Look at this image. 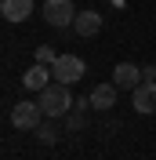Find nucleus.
Listing matches in <instances>:
<instances>
[{
  "mask_svg": "<svg viewBox=\"0 0 156 160\" xmlns=\"http://www.w3.org/2000/svg\"><path fill=\"white\" fill-rule=\"evenodd\" d=\"M51 73H55L58 84H76V80L87 73V66H84V58H76V55H58V58L51 62Z\"/></svg>",
  "mask_w": 156,
  "mask_h": 160,
  "instance_id": "20e7f679",
  "label": "nucleus"
},
{
  "mask_svg": "<svg viewBox=\"0 0 156 160\" xmlns=\"http://www.w3.org/2000/svg\"><path fill=\"white\" fill-rule=\"evenodd\" d=\"M37 8V0H0V15L7 22H26Z\"/></svg>",
  "mask_w": 156,
  "mask_h": 160,
  "instance_id": "1a4fd4ad",
  "label": "nucleus"
},
{
  "mask_svg": "<svg viewBox=\"0 0 156 160\" xmlns=\"http://www.w3.org/2000/svg\"><path fill=\"white\" fill-rule=\"evenodd\" d=\"M55 58H58V55H55V51H51L47 44H40V48H37V62H40V66H51Z\"/></svg>",
  "mask_w": 156,
  "mask_h": 160,
  "instance_id": "ddd939ff",
  "label": "nucleus"
},
{
  "mask_svg": "<svg viewBox=\"0 0 156 160\" xmlns=\"http://www.w3.org/2000/svg\"><path fill=\"white\" fill-rule=\"evenodd\" d=\"M131 106L134 113H156V80H142L134 91H131Z\"/></svg>",
  "mask_w": 156,
  "mask_h": 160,
  "instance_id": "39448f33",
  "label": "nucleus"
},
{
  "mask_svg": "<svg viewBox=\"0 0 156 160\" xmlns=\"http://www.w3.org/2000/svg\"><path fill=\"white\" fill-rule=\"evenodd\" d=\"M44 22L55 26V29H66L76 22V8H73V0H44Z\"/></svg>",
  "mask_w": 156,
  "mask_h": 160,
  "instance_id": "f03ea898",
  "label": "nucleus"
},
{
  "mask_svg": "<svg viewBox=\"0 0 156 160\" xmlns=\"http://www.w3.org/2000/svg\"><path fill=\"white\" fill-rule=\"evenodd\" d=\"M142 80H156V66H142Z\"/></svg>",
  "mask_w": 156,
  "mask_h": 160,
  "instance_id": "4468645a",
  "label": "nucleus"
},
{
  "mask_svg": "<svg viewBox=\"0 0 156 160\" xmlns=\"http://www.w3.org/2000/svg\"><path fill=\"white\" fill-rule=\"evenodd\" d=\"M113 84H116L120 91H134L138 84H142V66H134V62L113 66Z\"/></svg>",
  "mask_w": 156,
  "mask_h": 160,
  "instance_id": "423d86ee",
  "label": "nucleus"
},
{
  "mask_svg": "<svg viewBox=\"0 0 156 160\" xmlns=\"http://www.w3.org/2000/svg\"><path fill=\"white\" fill-rule=\"evenodd\" d=\"M37 102H40V109H44V117H51V120L73 113V106H76V98L69 95V84H58V80H51L47 88L37 95Z\"/></svg>",
  "mask_w": 156,
  "mask_h": 160,
  "instance_id": "f257e3e1",
  "label": "nucleus"
},
{
  "mask_svg": "<svg viewBox=\"0 0 156 160\" xmlns=\"http://www.w3.org/2000/svg\"><path fill=\"white\" fill-rule=\"evenodd\" d=\"M116 84H98L95 91H91V106H95V109H102V113H109L113 109V106H116Z\"/></svg>",
  "mask_w": 156,
  "mask_h": 160,
  "instance_id": "9d476101",
  "label": "nucleus"
},
{
  "mask_svg": "<svg viewBox=\"0 0 156 160\" xmlns=\"http://www.w3.org/2000/svg\"><path fill=\"white\" fill-rule=\"evenodd\" d=\"M33 135H37V142H44V146H55V142H58V128H51V124H40Z\"/></svg>",
  "mask_w": 156,
  "mask_h": 160,
  "instance_id": "9b49d317",
  "label": "nucleus"
},
{
  "mask_svg": "<svg viewBox=\"0 0 156 160\" xmlns=\"http://www.w3.org/2000/svg\"><path fill=\"white\" fill-rule=\"evenodd\" d=\"M51 77H55V73H51V66H40V62H37V66H29V69L22 73V88L33 91V95H40V91L51 84Z\"/></svg>",
  "mask_w": 156,
  "mask_h": 160,
  "instance_id": "0eeeda50",
  "label": "nucleus"
},
{
  "mask_svg": "<svg viewBox=\"0 0 156 160\" xmlns=\"http://www.w3.org/2000/svg\"><path fill=\"white\" fill-rule=\"evenodd\" d=\"M84 124H87V120H84V113H80V109L66 113V131H84Z\"/></svg>",
  "mask_w": 156,
  "mask_h": 160,
  "instance_id": "f8f14e48",
  "label": "nucleus"
},
{
  "mask_svg": "<svg viewBox=\"0 0 156 160\" xmlns=\"http://www.w3.org/2000/svg\"><path fill=\"white\" fill-rule=\"evenodd\" d=\"M73 33H76L80 40L98 37V33H102V15H98V11H80L76 22H73Z\"/></svg>",
  "mask_w": 156,
  "mask_h": 160,
  "instance_id": "6e6552de",
  "label": "nucleus"
},
{
  "mask_svg": "<svg viewBox=\"0 0 156 160\" xmlns=\"http://www.w3.org/2000/svg\"><path fill=\"white\" fill-rule=\"evenodd\" d=\"M40 120H44V109H40V102H15L11 106V124L18 131H37L40 128Z\"/></svg>",
  "mask_w": 156,
  "mask_h": 160,
  "instance_id": "7ed1b4c3",
  "label": "nucleus"
}]
</instances>
